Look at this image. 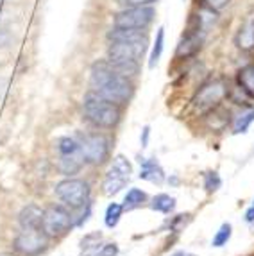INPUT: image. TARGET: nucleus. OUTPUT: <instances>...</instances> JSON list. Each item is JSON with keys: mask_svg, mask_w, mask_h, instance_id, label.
<instances>
[{"mask_svg": "<svg viewBox=\"0 0 254 256\" xmlns=\"http://www.w3.org/2000/svg\"><path fill=\"white\" fill-rule=\"evenodd\" d=\"M229 90L231 88H229L224 79H210L195 92L194 98H192L194 111L197 115L204 116L210 111L220 108L222 102L229 97Z\"/></svg>", "mask_w": 254, "mask_h": 256, "instance_id": "39448f33", "label": "nucleus"}, {"mask_svg": "<svg viewBox=\"0 0 254 256\" xmlns=\"http://www.w3.org/2000/svg\"><path fill=\"white\" fill-rule=\"evenodd\" d=\"M132 174V163L127 156L116 154L111 160V166L108 168L104 180H102V194L106 197H113L120 194L129 183Z\"/></svg>", "mask_w": 254, "mask_h": 256, "instance_id": "0eeeda50", "label": "nucleus"}, {"mask_svg": "<svg viewBox=\"0 0 254 256\" xmlns=\"http://www.w3.org/2000/svg\"><path fill=\"white\" fill-rule=\"evenodd\" d=\"M100 240H102V233H100V231H92V233H86V235L80 238V244H79L80 251H82V252L97 251Z\"/></svg>", "mask_w": 254, "mask_h": 256, "instance_id": "b1692460", "label": "nucleus"}, {"mask_svg": "<svg viewBox=\"0 0 254 256\" xmlns=\"http://www.w3.org/2000/svg\"><path fill=\"white\" fill-rule=\"evenodd\" d=\"M170 256H188V252L186 251H176V252H172Z\"/></svg>", "mask_w": 254, "mask_h": 256, "instance_id": "2f4dec72", "label": "nucleus"}, {"mask_svg": "<svg viewBox=\"0 0 254 256\" xmlns=\"http://www.w3.org/2000/svg\"><path fill=\"white\" fill-rule=\"evenodd\" d=\"M154 11L152 6H138V8H127L120 13L114 14V27L120 29H140L147 30V27L152 24L154 20Z\"/></svg>", "mask_w": 254, "mask_h": 256, "instance_id": "1a4fd4ad", "label": "nucleus"}, {"mask_svg": "<svg viewBox=\"0 0 254 256\" xmlns=\"http://www.w3.org/2000/svg\"><path fill=\"white\" fill-rule=\"evenodd\" d=\"M148 138H150V128H148V126H145V128L142 129V134H140L142 149H145V147H148Z\"/></svg>", "mask_w": 254, "mask_h": 256, "instance_id": "c756f323", "label": "nucleus"}, {"mask_svg": "<svg viewBox=\"0 0 254 256\" xmlns=\"http://www.w3.org/2000/svg\"><path fill=\"white\" fill-rule=\"evenodd\" d=\"M0 256H18L16 252H0Z\"/></svg>", "mask_w": 254, "mask_h": 256, "instance_id": "473e14b6", "label": "nucleus"}, {"mask_svg": "<svg viewBox=\"0 0 254 256\" xmlns=\"http://www.w3.org/2000/svg\"><path fill=\"white\" fill-rule=\"evenodd\" d=\"M90 90L124 108L131 102L134 95V84H132V79L114 70L108 60H100L92 64Z\"/></svg>", "mask_w": 254, "mask_h": 256, "instance_id": "f257e3e1", "label": "nucleus"}, {"mask_svg": "<svg viewBox=\"0 0 254 256\" xmlns=\"http://www.w3.org/2000/svg\"><path fill=\"white\" fill-rule=\"evenodd\" d=\"M122 4H126L127 8H138V6H150L156 0H120Z\"/></svg>", "mask_w": 254, "mask_h": 256, "instance_id": "c85d7f7f", "label": "nucleus"}, {"mask_svg": "<svg viewBox=\"0 0 254 256\" xmlns=\"http://www.w3.org/2000/svg\"><path fill=\"white\" fill-rule=\"evenodd\" d=\"M190 222H192L190 214H179V215H176V217H172V220L168 222V226L174 233H181V231L184 230Z\"/></svg>", "mask_w": 254, "mask_h": 256, "instance_id": "a878e982", "label": "nucleus"}, {"mask_svg": "<svg viewBox=\"0 0 254 256\" xmlns=\"http://www.w3.org/2000/svg\"><path fill=\"white\" fill-rule=\"evenodd\" d=\"M188 256H192V254H188Z\"/></svg>", "mask_w": 254, "mask_h": 256, "instance_id": "72a5a7b5", "label": "nucleus"}, {"mask_svg": "<svg viewBox=\"0 0 254 256\" xmlns=\"http://www.w3.org/2000/svg\"><path fill=\"white\" fill-rule=\"evenodd\" d=\"M48 242H50V238L43 233L42 228H36V230H22L14 236L13 249L18 256H40L42 252L47 251Z\"/></svg>", "mask_w": 254, "mask_h": 256, "instance_id": "6e6552de", "label": "nucleus"}, {"mask_svg": "<svg viewBox=\"0 0 254 256\" xmlns=\"http://www.w3.org/2000/svg\"><path fill=\"white\" fill-rule=\"evenodd\" d=\"M122 215H124L122 202H110L108 208H106V212H104V224H106V228L113 230V228L118 226Z\"/></svg>", "mask_w": 254, "mask_h": 256, "instance_id": "412c9836", "label": "nucleus"}, {"mask_svg": "<svg viewBox=\"0 0 254 256\" xmlns=\"http://www.w3.org/2000/svg\"><path fill=\"white\" fill-rule=\"evenodd\" d=\"M204 43V29H188V32L181 38L176 48V60H190L200 50Z\"/></svg>", "mask_w": 254, "mask_h": 256, "instance_id": "9b49d317", "label": "nucleus"}, {"mask_svg": "<svg viewBox=\"0 0 254 256\" xmlns=\"http://www.w3.org/2000/svg\"><path fill=\"white\" fill-rule=\"evenodd\" d=\"M236 82H238V88L246 92V95L250 100H254V63L246 64L244 68L238 70Z\"/></svg>", "mask_w": 254, "mask_h": 256, "instance_id": "dca6fc26", "label": "nucleus"}, {"mask_svg": "<svg viewBox=\"0 0 254 256\" xmlns=\"http://www.w3.org/2000/svg\"><path fill=\"white\" fill-rule=\"evenodd\" d=\"M108 40L110 42H127V43H134V45H140V47L147 48L148 47V34L147 30L140 29H120V27H114L108 32Z\"/></svg>", "mask_w": 254, "mask_h": 256, "instance_id": "4468645a", "label": "nucleus"}, {"mask_svg": "<svg viewBox=\"0 0 254 256\" xmlns=\"http://www.w3.org/2000/svg\"><path fill=\"white\" fill-rule=\"evenodd\" d=\"M147 48L127 42H110L108 47V61L110 63H127V61H140Z\"/></svg>", "mask_w": 254, "mask_h": 256, "instance_id": "9d476101", "label": "nucleus"}, {"mask_svg": "<svg viewBox=\"0 0 254 256\" xmlns=\"http://www.w3.org/2000/svg\"><path fill=\"white\" fill-rule=\"evenodd\" d=\"M138 178L152 184H158V186H161L166 181L165 170L156 158H140V174H138Z\"/></svg>", "mask_w": 254, "mask_h": 256, "instance_id": "ddd939ff", "label": "nucleus"}, {"mask_svg": "<svg viewBox=\"0 0 254 256\" xmlns=\"http://www.w3.org/2000/svg\"><path fill=\"white\" fill-rule=\"evenodd\" d=\"M176 197L168 196V194H158L150 199L148 202V208L152 210V212H158V214H163V215H170L172 212L176 210Z\"/></svg>", "mask_w": 254, "mask_h": 256, "instance_id": "6ab92c4d", "label": "nucleus"}, {"mask_svg": "<svg viewBox=\"0 0 254 256\" xmlns=\"http://www.w3.org/2000/svg\"><path fill=\"white\" fill-rule=\"evenodd\" d=\"M148 196L145 190L142 188H129L127 194L124 196V201H122V206H124V212H132L136 208H142V206L147 202Z\"/></svg>", "mask_w": 254, "mask_h": 256, "instance_id": "a211bd4d", "label": "nucleus"}, {"mask_svg": "<svg viewBox=\"0 0 254 256\" xmlns=\"http://www.w3.org/2000/svg\"><path fill=\"white\" fill-rule=\"evenodd\" d=\"M252 122H254V108L252 106L244 108L238 115L233 116V124H231L233 134H246Z\"/></svg>", "mask_w": 254, "mask_h": 256, "instance_id": "f3484780", "label": "nucleus"}, {"mask_svg": "<svg viewBox=\"0 0 254 256\" xmlns=\"http://www.w3.org/2000/svg\"><path fill=\"white\" fill-rule=\"evenodd\" d=\"M82 116L98 131H113L122 120V106L88 90L82 98Z\"/></svg>", "mask_w": 254, "mask_h": 256, "instance_id": "f03ea898", "label": "nucleus"}, {"mask_svg": "<svg viewBox=\"0 0 254 256\" xmlns=\"http://www.w3.org/2000/svg\"><path fill=\"white\" fill-rule=\"evenodd\" d=\"M118 252H120L118 244L108 242V244H104V246H100V249H97V251L94 252V256H118Z\"/></svg>", "mask_w": 254, "mask_h": 256, "instance_id": "bb28decb", "label": "nucleus"}, {"mask_svg": "<svg viewBox=\"0 0 254 256\" xmlns=\"http://www.w3.org/2000/svg\"><path fill=\"white\" fill-rule=\"evenodd\" d=\"M77 142L80 146V152L84 156L86 165L90 166H102L110 162L111 158V138L106 131H90L79 132Z\"/></svg>", "mask_w": 254, "mask_h": 256, "instance_id": "7ed1b4c3", "label": "nucleus"}, {"mask_svg": "<svg viewBox=\"0 0 254 256\" xmlns=\"http://www.w3.org/2000/svg\"><path fill=\"white\" fill-rule=\"evenodd\" d=\"M231 235H233V226H231V222H224L220 224V228L216 230V233L213 235L212 238V248H224L226 244L231 240Z\"/></svg>", "mask_w": 254, "mask_h": 256, "instance_id": "4be33fe9", "label": "nucleus"}, {"mask_svg": "<svg viewBox=\"0 0 254 256\" xmlns=\"http://www.w3.org/2000/svg\"><path fill=\"white\" fill-rule=\"evenodd\" d=\"M202 4L206 6L210 11L216 13V11H222V9L229 4V0H202Z\"/></svg>", "mask_w": 254, "mask_h": 256, "instance_id": "cd10ccee", "label": "nucleus"}, {"mask_svg": "<svg viewBox=\"0 0 254 256\" xmlns=\"http://www.w3.org/2000/svg\"><path fill=\"white\" fill-rule=\"evenodd\" d=\"M236 45L242 50H250V48H254V20L247 22L246 26L240 29V32H238V36H236Z\"/></svg>", "mask_w": 254, "mask_h": 256, "instance_id": "aec40b11", "label": "nucleus"}, {"mask_svg": "<svg viewBox=\"0 0 254 256\" xmlns=\"http://www.w3.org/2000/svg\"><path fill=\"white\" fill-rule=\"evenodd\" d=\"M56 197L60 199L61 204L68 210L77 212L88 202H92V184L82 178H64L54 186Z\"/></svg>", "mask_w": 254, "mask_h": 256, "instance_id": "20e7f679", "label": "nucleus"}, {"mask_svg": "<svg viewBox=\"0 0 254 256\" xmlns=\"http://www.w3.org/2000/svg\"><path fill=\"white\" fill-rule=\"evenodd\" d=\"M43 214H45V208H42L36 202L26 204L20 210V214H18L20 228L22 230H36V228H42Z\"/></svg>", "mask_w": 254, "mask_h": 256, "instance_id": "2eb2a0df", "label": "nucleus"}, {"mask_svg": "<svg viewBox=\"0 0 254 256\" xmlns=\"http://www.w3.org/2000/svg\"><path fill=\"white\" fill-rule=\"evenodd\" d=\"M202 180H204V190L208 194H215L218 192L222 188V178L220 174L216 170H210V172H204L202 174Z\"/></svg>", "mask_w": 254, "mask_h": 256, "instance_id": "393cba45", "label": "nucleus"}, {"mask_svg": "<svg viewBox=\"0 0 254 256\" xmlns=\"http://www.w3.org/2000/svg\"><path fill=\"white\" fill-rule=\"evenodd\" d=\"M163 45H165V29L160 27L156 34V42H154L152 52H150V58H148V68H154L160 61L161 54H163Z\"/></svg>", "mask_w": 254, "mask_h": 256, "instance_id": "5701e85b", "label": "nucleus"}, {"mask_svg": "<svg viewBox=\"0 0 254 256\" xmlns=\"http://www.w3.org/2000/svg\"><path fill=\"white\" fill-rule=\"evenodd\" d=\"M74 226V212L68 210L64 204L58 202V204H48L45 208L43 214V222L42 230L43 233L48 236L50 240L63 238L64 235H68V231L72 230Z\"/></svg>", "mask_w": 254, "mask_h": 256, "instance_id": "423d86ee", "label": "nucleus"}, {"mask_svg": "<svg viewBox=\"0 0 254 256\" xmlns=\"http://www.w3.org/2000/svg\"><path fill=\"white\" fill-rule=\"evenodd\" d=\"M0 2H2V0H0Z\"/></svg>", "mask_w": 254, "mask_h": 256, "instance_id": "f704fd0d", "label": "nucleus"}, {"mask_svg": "<svg viewBox=\"0 0 254 256\" xmlns=\"http://www.w3.org/2000/svg\"><path fill=\"white\" fill-rule=\"evenodd\" d=\"M246 222H249V224H252V222H254V201L246 212Z\"/></svg>", "mask_w": 254, "mask_h": 256, "instance_id": "7c9ffc66", "label": "nucleus"}, {"mask_svg": "<svg viewBox=\"0 0 254 256\" xmlns=\"http://www.w3.org/2000/svg\"><path fill=\"white\" fill-rule=\"evenodd\" d=\"M86 162L82 152H72V154H58V172L64 178H76L77 174L82 172Z\"/></svg>", "mask_w": 254, "mask_h": 256, "instance_id": "f8f14e48", "label": "nucleus"}]
</instances>
